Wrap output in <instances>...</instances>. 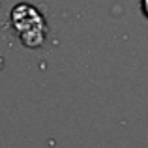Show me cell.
<instances>
[{"label":"cell","instance_id":"cell-2","mask_svg":"<svg viewBox=\"0 0 148 148\" xmlns=\"http://www.w3.org/2000/svg\"><path fill=\"white\" fill-rule=\"evenodd\" d=\"M143 11L148 15V0H143Z\"/></svg>","mask_w":148,"mask_h":148},{"label":"cell","instance_id":"cell-1","mask_svg":"<svg viewBox=\"0 0 148 148\" xmlns=\"http://www.w3.org/2000/svg\"><path fill=\"white\" fill-rule=\"evenodd\" d=\"M11 21H13L15 32L23 40V43L28 47H38L43 43V38L47 34V26L45 21L36 8L28 6V4H21V6L13 8L11 11Z\"/></svg>","mask_w":148,"mask_h":148}]
</instances>
